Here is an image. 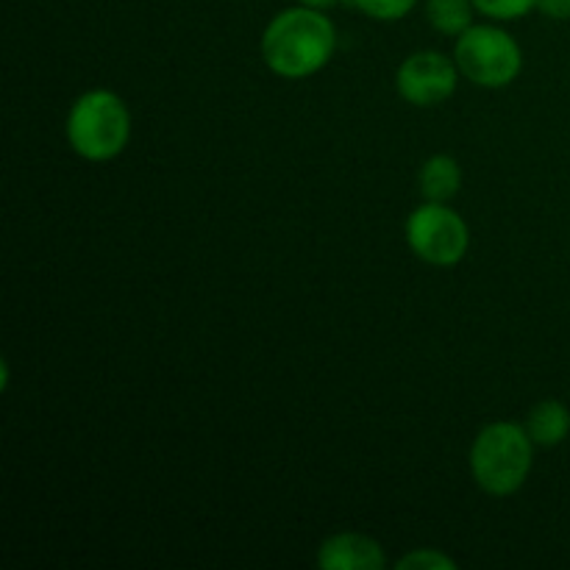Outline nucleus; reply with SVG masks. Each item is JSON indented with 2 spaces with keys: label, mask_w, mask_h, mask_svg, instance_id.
<instances>
[{
  "label": "nucleus",
  "mask_w": 570,
  "mask_h": 570,
  "mask_svg": "<svg viewBox=\"0 0 570 570\" xmlns=\"http://www.w3.org/2000/svg\"><path fill=\"white\" fill-rule=\"evenodd\" d=\"M454 61L462 76L484 89H501L521 76V45L495 26H471L456 37Z\"/></svg>",
  "instance_id": "nucleus-4"
},
{
  "label": "nucleus",
  "mask_w": 570,
  "mask_h": 570,
  "mask_svg": "<svg viewBox=\"0 0 570 570\" xmlns=\"http://www.w3.org/2000/svg\"><path fill=\"white\" fill-rule=\"evenodd\" d=\"M534 443L527 426L495 421L473 438L471 473L479 488L490 495H512L523 488L532 471Z\"/></svg>",
  "instance_id": "nucleus-2"
},
{
  "label": "nucleus",
  "mask_w": 570,
  "mask_h": 570,
  "mask_svg": "<svg viewBox=\"0 0 570 570\" xmlns=\"http://www.w3.org/2000/svg\"><path fill=\"white\" fill-rule=\"evenodd\" d=\"M473 6L490 20H521L529 11L538 9V0H473Z\"/></svg>",
  "instance_id": "nucleus-12"
},
{
  "label": "nucleus",
  "mask_w": 570,
  "mask_h": 570,
  "mask_svg": "<svg viewBox=\"0 0 570 570\" xmlns=\"http://www.w3.org/2000/svg\"><path fill=\"white\" fill-rule=\"evenodd\" d=\"M417 184L426 200H438V204H449L462 187V167L454 156L438 154L432 159L423 161L421 173H417Z\"/></svg>",
  "instance_id": "nucleus-9"
},
{
  "label": "nucleus",
  "mask_w": 570,
  "mask_h": 570,
  "mask_svg": "<svg viewBox=\"0 0 570 570\" xmlns=\"http://www.w3.org/2000/svg\"><path fill=\"white\" fill-rule=\"evenodd\" d=\"M65 134L70 148L87 161H109L126 150L131 115L111 89H89L67 111Z\"/></svg>",
  "instance_id": "nucleus-3"
},
{
  "label": "nucleus",
  "mask_w": 570,
  "mask_h": 570,
  "mask_svg": "<svg viewBox=\"0 0 570 570\" xmlns=\"http://www.w3.org/2000/svg\"><path fill=\"white\" fill-rule=\"evenodd\" d=\"M473 0H426V20L445 37H460L473 26Z\"/></svg>",
  "instance_id": "nucleus-10"
},
{
  "label": "nucleus",
  "mask_w": 570,
  "mask_h": 570,
  "mask_svg": "<svg viewBox=\"0 0 570 570\" xmlns=\"http://www.w3.org/2000/svg\"><path fill=\"white\" fill-rule=\"evenodd\" d=\"M527 432L532 443L543 445V449H554V445L566 443L570 434V410L562 401H540L529 412Z\"/></svg>",
  "instance_id": "nucleus-8"
},
{
  "label": "nucleus",
  "mask_w": 570,
  "mask_h": 570,
  "mask_svg": "<svg viewBox=\"0 0 570 570\" xmlns=\"http://www.w3.org/2000/svg\"><path fill=\"white\" fill-rule=\"evenodd\" d=\"M538 11L551 20H570V0H538Z\"/></svg>",
  "instance_id": "nucleus-14"
},
{
  "label": "nucleus",
  "mask_w": 570,
  "mask_h": 570,
  "mask_svg": "<svg viewBox=\"0 0 570 570\" xmlns=\"http://www.w3.org/2000/svg\"><path fill=\"white\" fill-rule=\"evenodd\" d=\"M406 243L412 254L434 267H454L465 259L471 232L449 204L426 200L406 217Z\"/></svg>",
  "instance_id": "nucleus-5"
},
{
  "label": "nucleus",
  "mask_w": 570,
  "mask_h": 570,
  "mask_svg": "<svg viewBox=\"0 0 570 570\" xmlns=\"http://www.w3.org/2000/svg\"><path fill=\"white\" fill-rule=\"evenodd\" d=\"M399 570H456V562L438 549H415L395 562Z\"/></svg>",
  "instance_id": "nucleus-13"
},
{
  "label": "nucleus",
  "mask_w": 570,
  "mask_h": 570,
  "mask_svg": "<svg viewBox=\"0 0 570 570\" xmlns=\"http://www.w3.org/2000/svg\"><path fill=\"white\" fill-rule=\"evenodd\" d=\"M460 76L454 59L438 50H417L401 61L395 72V89L412 106H438L456 92Z\"/></svg>",
  "instance_id": "nucleus-6"
},
{
  "label": "nucleus",
  "mask_w": 570,
  "mask_h": 570,
  "mask_svg": "<svg viewBox=\"0 0 570 570\" xmlns=\"http://www.w3.org/2000/svg\"><path fill=\"white\" fill-rule=\"evenodd\" d=\"M317 566L323 570H382L387 566L379 540L367 534L343 532L323 540L317 549Z\"/></svg>",
  "instance_id": "nucleus-7"
},
{
  "label": "nucleus",
  "mask_w": 570,
  "mask_h": 570,
  "mask_svg": "<svg viewBox=\"0 0 570 570\" xmlns=\"http://www.w3.org/2000/svg\"><path fill=\"white\" fill-rule=\"evenodd\" d=\"M362 14H367L371 20H401V17L410 14L417 6V0H351Z\"/></svg>",
  "instance_id": "nucleus-11"
},
{
  "label": "nucleus",
  "mask_w": 570,
  "mask_h": 570,
  "mask_svg": "<svg viewBox=\"0 0 570 570\" xmlns=\"http://www.w3.org/2000/svg\"><path fill=\"white\" fill-rule=\"evenodd\" d=\"M301 3H304V6H312V9L326 11V9H332V6H337L340 0H301Z\"/></svg>",
  "instance_id": "nucleus-15"
},
{
  "label": "nucleus",
  "mask_w": 570,
  "mask_h": 570,
  "mask_svg": "<svg viewBox=\"0 0 570 570\" xmlns=\"http://www.w3.org/2000/svg\"><path fill=\"white\" fill-rule=\"evenodd\" d=\"M337 48L334 22L312 6L284 9L262 33V59L282 78H309L328 65Z\"/></svg>",
  "instance_id": "nucleus-1"
}]
</instances>
